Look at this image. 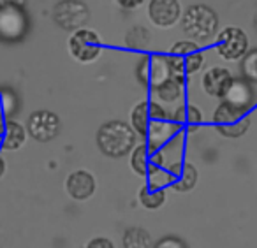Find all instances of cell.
<instances>
[{"label": "cell", "mask_w": 257, "mask_h": 248, "mask_svg": "<svg viewBox=\"0 0 257 248\" xmlns=\"http://www.w3.org/2000/svg\"><path fill=\"white\" fill-rule=\"evenodd\" d=\"M131 125L138 136L147 139L152 150H159L180 134L182 129L171 120L169 111L157 100H141L131 111Z\"/></svg>", "instance_id": "1"}, {"label": "cell", "mask_w": 257, "mask_h": 248, "mask_svg": "<svg viewBox=\"0 0 257 248\" xmlns=\"http://www.w3.org/2000/svg\"><path fill=\"white\" fill-rule=\"evenodd\" d=\"M136 78L140 85L147 86V88H152L169 78L187 81L185 64H183L182 57L171 53L143 55V58L136 65Z\"/></svg>", "instance_id": "2"}, {"label": "cell", "mask_w": 257, "mask_h": 248, "mask_svg": "<svg viewBox=\"0 0 257 248\" xmlns=\"http://www.w3.org/2000/svg\"><path fill=\"white\" fill-rule=\"evenodd\" d=\"M97 148L109 159H121L131 155L138 141V134L133 125L123 120H109L102 123L95 136Z\"/></svg>", "instance_id": "3"}, {"label": "cell", "mask_w": 257, "mask_h": 248, "mask_svg": "<svg viewBox=\"0 0 257 248\" xmlns=\"http://www.w3.org/2000/svg\"><path fill=\"white\" fill-rule=\"evenodd\" d=\"M182 32L187 39L197 44H204L217 37L220 30V18L217 11L206 4H192L183 11L180 20Z\"/></svg>", "instance_id": "4"}, {"label": "cell", "mask_w": 257, "mask_h": 248, "mask_svg": "<svg viewBox=\"0 0 257 248\" xmlns=\"http://www.w3.org/2000/svg\"><path fill=\"white\" fill-rule=\"evenodd\" d=\"M30 16L25 8H0V43L20 44L30 34Z\"/></svg>", "instance_id": "5"}, {"label": "cell", "mask_w": 257, "mask_h": 248, "mask_svg": "<svg viewBox=\"0 0 257 248\" xmlns=\"http://www.w3.org/2000/svg\"><path fill=\"white\" fill-rule=\"evenodd\" d=\"M213 125L215 131L220 136L229 139H238L245 136L246 131H248L250 116L248 113L222 100L213 113Z\"/></svg>", "instance_id": "6"}, {"label": "cell", "mask_w": 257, "mask_h": 248, "mask_svg": "<svg viewBox=\"0 0 257 248\" xmlns=\"http://www.w3.org/2000/svg\"><path fill=\"white\" fill-rule=\"evenodd\" d=\"M67 50L72 60L78 64H93L99 60L102 53V39L100 36L92 29H79L72 32L67 39Z\"/></svg>", "instance_id": "7"}, {"label": "cell", "mask_w": 257, "mask_h": 248, "mask_svg": "<svg viewBox=\"0 0 257 248\" xmlns=\"http://www.w3.org/2000/svg\"><path fill=\"white\" fill-rule=\"evenodd\" d=\"M51 16H53L55 25L72 34L88 25L90 8L83 0H58L53 6Z\"/></svg>", "instance_id": "8"}, {"label": "cell", "mask_w": 257, "mask_h": 248, "mask_svg": "<svg viewBox=\"0 0 257 248\" xmlns=\"http://www.w3.org/2000/svg\"><path fill=\"white\" fill-rule=\"evenodd\" d=\"M215 50L218 57L227 62H239L248 48V36L239 27H225L215 37Z\"/></svg>", "instance_id": "9"}, {"label": "cell", "mask_w": 257, "mask_h": 248, "mask_svg": "<svg viewBox=\"0 0 257 248\" xmlns=\"http://www.w3.org/2000/svg\"><path fill=\"white\" fill-rule=\"evenodd\" d=\"M27 132L37 143H50L60 134L62 121L58 114L48 109H37L27 118Z\"/></svg>", "instance_id": "10"}, {"label": "cell", "mask_w": 257, "mask_h": 248, "mask_svg": "<svg viewBox=\"0 0 257 248\" xmlns=\"http://www.w3.org/2000/svg\"><path fill=\"white\" fill-rule=\"evenodd\" d=\"M182 15L180 0H148V20L157 29H171L180 23Z\"/></svg>", "instance_id": "11"}, {"label": "cell", "mask_w": 257, "mask_h": 248, "mask_svg": "<svg viewBox=\"0 0 257 248\" xmlns=\"http://www.w3.org/2000/svg\"><path fill=\"white\" fill-rule=\"evenodd\" d=\"M232 81H234V76L229 71L227 67H211L208 69L203 74V79H201V86H203L204 93L213 99H224L225 93L229 92Z\"/></svg>", "instance_id": "12"}, {"label": "cell", "mask_w": 257, "mask_h": 248, "mask_svg": "<svg viewBox=\"0 0 257 248\" xmlns=\"http://www.w3.org/2000/svg\"><path fill=\"white\" fill-rule=\"evenodd\" d=\"M65 190L74 201H88L95 192V178L86 169H78L67 176Z\"/></svg>", "instance_id": "13"}, {"label": "cell", "mask_w": 257, "mask_h": 248, "mask_svg": "<svg viewBox=\"0 0 257 248\" xmlns=\"http://www.w3.org/2000/svg\"><path fill=\"white\" fill-rule=\"evenodd\" d=\"M222 100L229 102L231 106L238 107V109L248 113L253 106H255V90H253L252 83H248L243 78H234L229 92L225 93V97Z\"/></svg>", "instance_id": "14"}, {"label": "cell", "mask_w": 257, "mask_h": 248, "mask_svg": "<svg viewBox=\"0 0 257 248\" xmlns=\"http://www.w3.org/2000/svg\"><path fill=\"white\" fill-rule=\"evenodd\" d=\"M27 127H23L20 121L6 120L0 123V148L8 152H16L27 143Z\"/></svg>", "instance_id": "15"}, {"label": "cell", "mask_w": 257, "mask_h": 248, "mask_svg": "<svg viewBox=\"0 0 257 248\" xmlns=\"http://www.w3.org/2000/svg\"><path fill=\"white\" fill-rule=\"evenodd\" d=\"M148 90H150V95L154 100L164 102V104H171L183 97V92H185V81H183V79L169 78Z\"/></svg>", "instance_id": "16"}, {"label": "cell", "mask_w": 257, "mask_h": 248, "mask_svg": "<svg viewBox=\"0 0 257 248\" xmlns=\"http://www.w3.org/2000/svg\"><path fill=\"white\" fill-rule=\"evenodd\" d=\"M197 180H199V171L196 169V166L190 162H182V167H180L178 174L175 176V181H173L171 187L176 192L185 194V192H190L196 187Z\"/></svg>", "instance_id": "17"}, {"label": "cell", "mask_w": 257, "mask_h": 248, "mask_svg": "<svg viewBox=\"0 0 257 248\" xmlns=\"http://www.w3.org/2000/svg\"><path fill=\"white\" fill-rule=\"evenodd\" d=\"M152 152L154 150L147 145V141L141 143V145H136L133 152H131V167H133V171L138 176L147 178L148 167L152 166Z\"/></svg>", "instance_id": "18"}, {"label": "cell", "mask_w": 257, "mask_h": 248, "mask_svg": "<svg viewBox=\"0 0 257 248\" xmlns=\"http://www.w3.org/2000/svg\"><path fill=\"white\" fill-rule=\"evenodd\" d=\"M123 248H150L152 236L143 227H128L121 237Z\"/></svg>", "instance_id": "19"}, {"label": "cell", "mask_w": 257, "mask_h": 248, "mask_svg": "<svg viewBox=\"0 0 257 248\" xmlns=\"http://www.w3.org/2000/svg\"><path fill=\"white\" fill-rule=\"evenodd\" d=\"M150 43H152V34L147 27L136 25L125 34V46L128 50H136V51L147 50L150 46Z\"/></svg>", "instance_id": "20"}, {"label": "cell", "mask_w": 257, "mask_h": 248, "mask_svg": "<svg viewBox=\"0 0 257 248\" xmlns=\"http://www.w3.org/2000/svg\"><path fill=\"white\" fill-rule=\"evenodd\" d=\"M140 202L143 204V208L147 209H159L166 201V190L164 188H155V187H150V185H145L141 187L140 194Z\"/></svg>", "instance_id": "21"}, {"label": "cell", "mask_w": 257, "mask_h": 248, "mask_svg": "<svg viewBox=\"0 0 257 248\" xmlns=\"http://www.w3.org/2000/svg\"><path fill=\"white\" fill-rule=\"evenodd\" d=\"M239 78L248 83H257V48H252L239 60Z\"/></svg>", "instance_id": "22"}, {"label": "cell", "mask_w": 257, "mask_h": 248, "mask_svg": "<svg viewBox=\"0 0 257 248\" xmlns=\"http://www.w3.org/2000/svg\"><path fill=\"white\" fill-rule=\"evenodd\" d=\"M147 180H148V185H150V187L164 188V187H168V185H173L175 178H173V174L168 171V167L154 166V164H152V166L148 167Z\"/></svg>", "instance_id": "23"}, {"label": "cell", "mask_w": 257, "mask_h": 248, "mask_svg": "<svg viewBox=\"0 0 257 248\" xmlns=\"http://www.w3.org/2000/svg\"><path fill=\"white\" fill-rule=\"evenodd\" d=\"M18 111V97L11 88H0V120L13 116Z\"/></svg>", "instance_id": "24"}, {"label": "cell", "mask_w": 257, "mask_h": 248, "mask_svg": "<svg viewBox=\"0 0 257 248\" xmlns=\"http://www.w3.org/2000/svg\"><path fill=\"white\" fill-rule=\"evenodd\" d=\"M201 123H203V111L194 104H187L185 106V118H183V129L187 132H196L199 131Z\"/></svg>", "instance_id": "25"}, {"label": "cell", "mask_w": 257, "mask_h": 248, "mask_svg": "<svg viewBox=\"0 0 257 248\" xmlns=\"http://www.w3.org/2000/svg\"><path fill=\"white\" fill-rule=\"evenodd\" d=\"M183 64H185L187 76L196 74V72H199L201 69H203V65H204V53L201 50L194 51V53L187 55V57L183 58Z\"/></svg>", "instance_id": "26"}, {"label": "cell", "mask_w": 257, "mask_h": 248, "mask_svg": "<svg viewBox=\"0 0 257 248\" xmlns=\"http://www.w3.org/2000/svg\"><path fill=\"white\" fill-rule=\"evenodd\" d=\"M197 50H199V44L194 43V41H190V39H183V41H176V43L171 46V50H169V53L185 58L187 55L194 53V51H197Z\"/></svg>", "instance_id": "27"}, {"label": "cell", "mask_w": 257, "mask_h": 248, "mask_svg": "<svg viewBox=\"0 0 257 248\" xmlns=\"http://www.w3.org/2000/svg\"><path fill=\"white\" fill-rule=\"evenodd\" d=\"M154 248H189V244L178 236H164L154 244Z\"/></svg>", "instance_id": "28"}, {"label": "cell", "mask_w": 257, "mask_h": 248, "mask_svg": "<svg viewBox=\"0 0 257 248\" xmlns=\"http://www.w3.org/2000/svg\"><path fill=\"white\" fill-rule=\"evenodd\" d=\"M86 248H114L113 241L107 239V237H93V239H90L88 243H86Z\"/></svg>", "instance_id": "29"}, {"label": "cell", "mask_w": 257, "mask_h": 248, "mask_svg": "<svg viewBox=\"0 0 257 248\" xmlns=\"http://www.w3.org/2000/svg\"><path fill=\"white\" fill-rule=\"evenodd\" d=\"M114 2H116L121 9H125V11H136V9H140L147 0H114Z\"/></svg>", "instance_id": "30"}, {"label": "cell", "mask_w": 257, "mask_h": 248, "mask_svg": "<svg viewBox=\"0 0 257 248\" xmlns=\"http://www.w3.org/2000/svg\"><path fill=\"white\" fill-rule=\"evenodd\" d=\"M29 0H0V8H27Z\"/></svg>", "instance_id": "31"}, {"label": "cell", "mask_w": 257, "mask_h": 248, "mask_svg": "<svg viewBox=\"0 0 257 248\" xmlns=\"http://www.w3.org/2000/svg\"><path fill=\"white\" fill-rule=\"evenodd\" d=\"M6 167H8V164H6V160L2 159V157H0V178H2L6 174Z\"/></svg>", "instance_id": "32"}, {"label": "cell", "mask_w": 257, "mask_h": 248, "mask_svg": "<svg viewBox=\"0 0 257 248\" xmlns=\"http://www.w3.org/2000/svg\"><path fill=\"white\" fill-rule=\"evenodd\" d=\"M252 27H253V32H255V36H257V11H255V15H253V20H252Z\"/></svg>", "instance_id": "33"}]
</instances>
